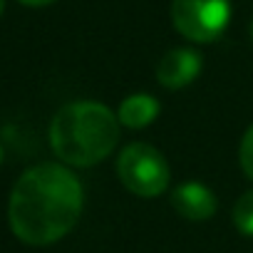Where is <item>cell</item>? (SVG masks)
Wrapping results in <instances>:
<instances>
[{"instance_id":"obj_4","label":"cell","mask_w":253,"mask_h":253,"mask_svg":"<svg viewBox=\"0 0 253 253\" xmlns=\"http://www.w3.org/2000/svg\"><path fill=\"white\" fill-rule=\"evenodd\" d=\"M231 20V0H174L171 23L191 42H211Z\"/></svg>"},{"instance_id":"obj_12","label":"cell","mask_w":253,"mask_h":253,"mask_svg":"<svg viewBox=\"0 0 253 253\" xmlns=\"http://www.w3.org/2000/svg\"><path fill=\"white\" fill-rule=\"evenodd\" d=\"M0 162H3V147H0Z\"/></svg>"},{"instance_id":"obj_2","label":"cell","mask_w":253,"mask_h":253,"mask_svg":"<svg viewBox=\"0 0 253 253\" xmlns=\"http://www.w3.org/2000/svg\"><path fill=\"white\" fill-rule=\"evenodd\" d=\"M119 142V117L99 102L65 104L50 124L52 152L70 167H94Z\"/></svg>"},{"instance_id":"obj_11","label":"cell","mask_w":253,"mask_h":253,"mask_svg":"<svg viewBox=\"0 0 253 253\" xmlns=\"http://www.w3.org/2000/svg\"><path fill=\"white\" fill-rule=\"evenodd\" d=\"M3 8H5V0H0V13H3Z\"/></svg>"},{"instance_id":"obj_6","label":"cell","mask_w":253,"mask_h":253,"mask_svg":"<svg viewBox=\"0 0 253 253\" xmlns=\"http://www.w3.org/2000/svg\"><path fill=\"white\" fill-rule=\"evenodd\" d=\"M171 206L189 221H206L216 211V196L209 186L199 181H186L174 189L171 194Z\"/></svg>"},{"instance_id":"obj_1","label":"cell","mask_w":253,"mask_h":253,"mask_svg":"<svg viewBox=\"0 0 253 253\" xmlns=\"http://www.w3.org/2000/svg\"><path fill=\"white\" fill-rule=\"evenodd\" d=\"M82 213V186L60 164L28 169L10 196L13 233L30 246H47L67 236Z\"/></svg>"},{"instance_id":"obj_7","label":"cell","mask_w":253,"mask_h":253,"mask_svg":"<svg viewBox=\"0 0 253 253\" xmlns=\"http://www.w3.org/2000/svg\"><path fill=\"white\" fill-rule=\"evenodd\" d=\"M159 114V102L147 94V92H139V94H129L122 104H119V124L129 126V129H142V126L152 124Z\"/></svg>"},{"instance_id":"obj_10","label":"cell","mask_w":253,"mask_h":253,"mask_svg":"<svg viewBox=\"0 0 253 253\" xmlns=\"http://www.w3.org/2000/svg\"><path fill=\"white\" fill-rule=\"evenodd\" d=\"M20 3L33 5V8H40V5H50V3H55V0H20Z\"/></svg>"},{"instance_id":"obj_5","label":"cell","mask_w":253,"mask_h":253,"mask_svg":"<svg viewBox=\"0 0 253 253\" xmlns=\"http://www.w3.org/2000/svg\"><path fill=\"white\" fill-rule=\"evenodd\" d=\"M201 72V55L189 47L169 50L157 65V80L167 89H181L191 84Z\"/></svg>"},{"instance_id":"obj_9","label":"cell","mask_w":253,"mask_h":253,"mask_svg":"<svg viewBox=\"0 0 253 253\" xmlns=\"http://www.w3.org/2000/svg\"><path fill=\"white\" fill-rule=\"evenodd\" d=\"M241 167L248 179H253V124L248 126V132L241 139Z\"/></svg>"},{"instance_id":"obj_13","label":"cell","mask_w":253,"mask_h":253,"mask_svg":"<svg viewBox=\"0 0 253 253\" xmlns=\"http://www.w3.org/2000/svg\"><path fill=\"white\" fill-rule=\"evenodd\" d=\"M251 35H253V25H251Z\"/></svg>"},{"instance_id":"obj_8","label":"cell","mask_w":253,"mask_h":253,"mask_svg":"<svg viewBox=\"0 0 253 253\" xmlns=\"http://www.w3.org/2000/svg\"><path fill=\"white\" fill-rule=\"evenodd\" d=\"M233 223L241 233L253 236V191H246L233 206Z\"/></svg>"},{"instance_id":"obj_3","label":"cell","mask_w":253,"mask_h":253,"mask_svg":"<svg viewBox=\"0 0 253 253\" xmlns=\"http://www.w3.org/2000/svg\"><path fill=\"white\" fill-rule=\"evenodd\" d=\"M117 176L132 194L152 199L167 191L171 171L159 149L149 144H129L117 159Z\"/></svg>"}]
</instances>
